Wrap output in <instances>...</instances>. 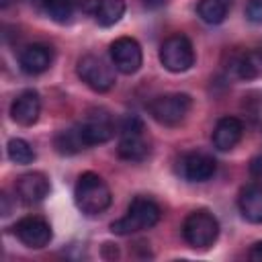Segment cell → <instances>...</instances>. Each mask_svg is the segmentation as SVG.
Instances as JSON below:
<instances>
[{"instance_id": "cell-18", "label": "cell", "mask_w": 262, "mask_h": 262, "mask_svg": "<svg viewBox=\"0 0 262 262\" xmlns=\"http://www.w3.org/2000/svg\"><path fill=\"white\" fill-rule=\"evenodd\" d=\"M125 14V0H98L94 8V18L100 27H113Z\"/></svg>"}, {"instance_id": "cell-1", "label": "cell", "mask_w": 262, "mask_h": 262, "mask_svg": "<svg viewBox=\"0 0 262 262\" xmlns=\"http://www.w3.org/2000/svg\"><path fill=\"white\" fill-rule=\"evenodd\" d=\"M74 201L84 215H100L102 211L108 209L113 196H111V188L98 174L84 172L76 182Z\"/></svg>"}, {"instance_id": "cell-19", "label": "cell", "mask_w": 262, "mask_h": 262, "mask_svg": "<svg viewBox=\"0 0 262 262\" xmlns=\"http://www.w3.org/2000/svg\"><path fill=\"white\" fill-rule=\"evenodd\" d=\"M53 145H55L57 154H61V156H74V154H78V151H82L86 147V143H84L78 127L59 131L53 137Z\"/></svg>"}, {"instance_id": "cell-2", "label": "cell", "mask_w": 262, "mask_h": 262, "mask_svg": "<svg viewBox=\"0 0 262 262\" xmlns=\"http://www.w3.org/2000/svg\"><path fill=\"white\" fill-rule=\"evenodd\" d=\"M162 217V211L158 207V203L149 196H135L129 207H127V215H123L121 219L111 223V231L117 235H131L135 231H143L154 227Z\"/></svg>"}, {"instance_id": "cell-16", "label": "cell", "mask_w": 262, "mask_h": 262, "mask_svg": "<svg viewBox=\"0 0 262 262\" xmlns=\"http://www.w3.org/2000/svg\"><path fill=\"white\" fill-rule=\"evenodd\" d=\"M149 147L147 141L143 139L141 131H125L121 133L119 145H117V154L119 158L127 160V162H141L147 156Z\"/></svg>"}, {"instance_id": "cell-22", "label": "cell", "mask_w": 262, "mask_h": 262, "mask_svg": "<svg viewBox=\"0 0 262 262\" xmlns=\"http://www.w3.org/2000/svg\"><path fill=\"white\" fill-rule=\"evenodd\" d=\"M246 18L254 25H262V0H248L246 2Z\"/></svg>"}, {"instance_id": "cell-10", "label": "cell", "mask_w": 262, "mask_h": 262, "mask_svg": "<svg viewBox=\"0 0 262 262\" xmlns=\"http://www.w3.org/2000/svg\"><path fill=\"white\" fill-rule=\"evenodd\" d=\"M178 168H180V174H182L184 180H188V182H205L215 174L217 164L209 154L190 151V154H184L180 158Z\"/></svg>"}, {"instance_id": "cell-7", "label": "cell", "mask_w": 262, "mask_h": 262, "mask_svg": "<svg viewBox=\"0 0 262 262\" xmlns=\"http://www.w3.org/2000/svg\"><path fill=\"white\" fill-rule=\"evenodd\" d=\"M86 147L88 145H98V143H106L115 131H117V125L113 121V117L104 111V108H92L86 113V117L76 125Z\"/></svg>"}, {"instance_id": "cell-11", "label": "cell", "mask_w": 262, "mask_h": 262, "mask_svg": "<svg viewBox=\"0 0 262 262\" xmlns=\"http://www.w3.org/2000/svg\"><path fill=\"white\" fill-rule=\"evenodd\" d=\"M41 113V98L37 90H23L10 104V117L14 123L23 127H31L37 123Z\"/></svg>"}, {"instance_id": "cell-14", "label": "cell", "mask_w": 262, "mask_h": 262, "mask_svg": "<svg viewBox=\"0 0 262 262\" xmlns=\"http://www.w3.org/2000/svg\"><path fill=\"white\" fill-rule=\"evenodd\" d=\"M244 135V125L237 117H223L217 121L213 129V145L219 151H229L233 149Z\"/></svg>"}, {"instance_id": "cell-20", "label": "cell", "mask_w": 262, "mask_h": 262, "mask_svg": "<svg viewBox=\"0 0 262 262\" xmlns=\"http://www.w3.org/2000/svg\"><path fill=\"white\" fill-rule=\"evenodd\" d=\"M6 154H8L10 162L20 164V166L31 164V162L35 160V151H33L31 143L25 141V139H20V137H12V139L8 141V145H6Z\"/></svg>"}, {"instance_id": "cell-8", "label": "cell", "mask_w": 262, "mask_h": 262, "mask_svg": "<svg viewBox=\"0 0 262 262\" xmlns=\"http://www.w3.org/2000/svg\"><path fill=\"white\" fill-rule=\"evenodd\" d=\"M111 59L117 72L131 76L143 63V53L139 43L133 37H119L111 43Z\"/></svg>"}, {"instance_id": "cell-26", "label": "cell", "mask_w": 262, "mask_h": 262, "mask_svg": "<svg viewBox=\"0 0 262 262\" xmlns=\"http://www.w3.org/2000/svg\"><path fill=\"white\" fill-rule=\"evenodd\" d=\"M0 201H2V215H8V213H10V205H8V196H6L4 192H2Z\"/></svg>"}, {"instance_id": "cell-4", "label": "cell", "mask_w": 262, "mask_h": 262, "mask_svg": "<svg viewBox=\"0 0 262 262\" xmlns=\"http://www.w3.org/2000/svg\"><path fill=\"white\" fill-rule=\"evenodd\" d=\"M192 106V98L184 92H170V94H162L156 96L149 104L147 111L151 115L154 121H158L164 127H174L178 123H182L188 115Z\"/></svg>"}, {"instance_id": "cell-17", "label": "cell", "mask_w": 262, "mask_h": 262, "mask_svg": "<svg viewBox=\"0 0 262 262\" xmlns=\"http://www.w3.org/2000/svg\"><path fill=\"white\" fill-rule=\"evenodd\" d=\"M231 0H201L196 6V14L207 25H221L229 12Z\"/></svg>"}, {"instance_id": "cell-25", "label": "cell", "mask_w": 262, "mask_h": 262, "mask_svg": "<svg viewBox=\"0 0 262 262\" xmlns=\"http://www.w3.org/2000/svg\"><path fill=\"white\" fill-rule=\"evenodd\" d=\"M141 4L149 10H156V8H162L164 4H168V0H141Z\"/></svg>"}, {"instance_id": "cell-21", "label": "cell", "mask_w": 262, "mask_h": 262, "mask_svg": "<svg viewBox=\"0 0 262 262\" xmlns=\"http://www.w3.org/2000/svg\"><path fill=\"white\" fill-rule=\"evenodd\" d=\"M43 2V8L45 12L49 14L51 20L55 23H68L74 14V6H76V0H41Z\"/></svg>"}, {"instance_id": "cell-5", "label": "cell", "mask_w": 262, "mask_h": 262, "mask_svg": "<svg viewBox=\"0 0 262 262\" xmlns=\"http://www.w3.org/2000/svg\"><path fill=\"white\" fill-rule=\"evenodd\" d=\"M160 61L172 74H182L190 70L194 63V49L188 37L180 33L168 37L160 47Z\"/></svg>"}, {"instance_id": "cell-12", "label": "cell", "mask_w": 262, "mask_h": 262, "mask_svg": "<svg viewBox=\"0 0 262 262\" xmlns=\"http://www.w3.org/2000/svg\"><path fill=\"white\" fill-rule=\"evenodd\" d=\"M14 188L25 205H37L49 194V178L43 172H27L18 176Z\"/></svg>"}, {"instance_id": "cell-3", "label": "cell", "mask_w": 262, "mask_h": 262, "mask_svg": "<svg viewBox=\"0 0 262 262\" xmlns=\"http://www.w3.org/2000/svg\"><path fill=\"white\" fill-rule=\"evenodd\" d=\"M182 235L190 248L207 250L215 244V239L219 235V223L209 211L199 209V211H192L186 215V219L182 223Z\"/></svg>"}, {"instance_id": "cell-6", "label": "cell", "mask_w": 262, "mask_h": 262, "mask_svg": "<svg viewBox=\"0 0 262 262\" xmlns=\"http://www.w3.org/2000/svg\"><path fill=\"white\" fill-rule=\"evenodd\" d=\"M76 72L82 78V82L88 88H92L94 92H108L117 82L113 66H108L100 55L88 53V55L80 57L78 66H76Z\"/></svg>"}, {"instance_id": "cell-23", "label": "cell", "mask_w": 262, "mask_h": 262, "mask_svg": "<svg viewBox=\"0 0 262 262\" xmlns=\"http://www.w3.org/2000/svg\"><path fill=\"white\" fill-rule=\"evenodd\" d=\"M250 174H252V178L262 180V156H256L250 162Z\"/></svg>"}, {"instance_id": "cell-13", "label": "cell", "mask_w": 262, "mask_h": 262, "mask_svg": "<svg viewBox=\"0 0 262 262\" xmlns=\"http://www.w3.org/2000/svg\"><path fill=\"white\" fill-rule=\"evenodd\" d=\"M53 61V53L47 45L43 43H33V45H27L20 53H18V66L25 74L29 76H37V74H43L45 70H49Z\"/></svg>"}, {"instance_id": "cell-27", "label": "cell", "mask_w": 262, "mask_h": 262, "mask_svg": "<svg viewBox=\"0 0 262 262\" xmlns=\"http://www.w3.org/2000/svg\"><path fill=\"white\" fill-rule=\"evenodd\" d=\"M10 2H12V0H0V6H2V8H6Z\"/></svg>"}, {"instance_id": "cell-9", "label": "cell", "mask_w": 262, "mask_h": 262, "mask_svg": "<svg viewBox=\"0 0 262 262\" xmlns=\"http://www.w3.org/2000/svg\"><path fill=\"white\" fill-rule=\"evenodd\" d=\"M12 229H14V235L18 237V242L25 244L27 248H33V250L45 248L53 235L49 223L37 215H29V217L18 219Z\"/></svg>"}, {"instance_id": "cell-24", "label": "cell", "mask_w": 262, "mask_h": 262, "mask_svg": "<svg viewBox=\"0 0 262 262\" xmlns=\"http://www.w3.org/2000/svg\"><path fill=\"white\" fill-rule=\"evenodd\" d=\"M248 258H250L252 262H262V239H260V242H256V244L250 248Z\"/></svg>"}, {"instance_id": "cell-15", "label": "cell", "mask_w": 262, "mask_h": 262, "mask_svg": "<svg viewBox=\"0 0 262 262\" xmlns=\"http://www.w3.org/2000/svg\"><path fill=\"white\" fill-rule=\"evenodd\" d=\"M237 209L250 223H262V184H248L239 190Z\"/></svg>"}]
</instances>
